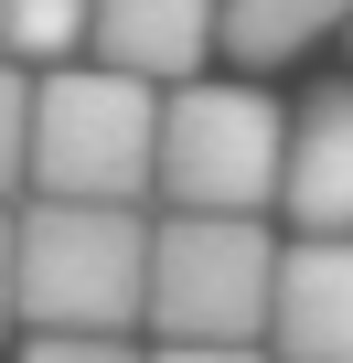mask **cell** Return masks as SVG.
Listing matches in <instances>:
<instances>
[{
  "label": "cell",
  "mask_w": 353,
  "mask_h": 363,
  "mask_svg": "<svg viewBox=\"0 0 353 363\" xmlns=\"http://www.w3.org/2000/svg\"><path fill=\"white\" fill-rule=\"evenodd\" d=\"M11 182H33V86L0 65V193Z\"/></svg>",
  "instance_id": "obj_11"
},
{
  "label": "cell",
  "mask_w": 353,
  "mask_h": 363,
  "mask_svg": "<svg viewBox=\"0 0 353 363\" xmlns=\"http://www.w3.org/2000/svg\"><path fill=\"white\" fill-rule=\"evenodd\" d=\"M86 11H97V0H0V54L65 65V54L86 43Z\"/></svg>",
  "instance_id": "obj_9"
},
{
  "label": "cell",
  "mask_w": 353,
  "mask_h": 363,
  "mask_svg": "<svg viewBox=\"0 0 353 363\" xmlns=\"http://www.w3.org/2000/svg\"><path fill=\"white\" fill-rule=\"evenodd\" d=\"M332 22H353V0H225L214 43H225L236 65H289V54L321 43Z\"/></svg>",
  "instance_id": "obj_8"
},
{
  "label": "cell",
  "mask_w": 353,
  "mask_h": 363,
  "mask_svg": "<svg viewBox=\"0 0 353 363\" xmlns=\"http://www.w3.org/2000/svg\"><path fill=\"white\" fill-rule=\"evenodd\" d=\"M278 246L257 214H161L150 225V331L161 342H257Z\"/></svg>",
  "instance_id": "obj_4"
},
{
  "label": "cell",
  "mask_w": 353,
  "mask_h": 363,
  "mask_svg": "<svg viewBox=\"0 0 353 363\" xmlns=\"http://www.w3.org/2000/svg\"><path fill=\"white\" fill-rule=\"evenodd\" d=\"M150 363H268L257 342H161Z\"/></svg>",
  "instance_id": "obj_12"
},
{
  "label": "cell",
  "mask_w": 353,
  "mask_h": 363,
  "mask_svg": "<svg viewBox=\"0 0 353 363\" xmlns=\"http://www.w3.org/2000/svg\"><path fill=\"white\" fill-rule=\"evenodd\" d=\"M11 363H150V352H129V331H33Z\"/></svg>",
  "instance_id": "obj_10"
},
{
  "label": "cell",
  "mask_w": 353,
  "mask_h": 363,
  "mask_svg": "<svg viewBox=\"0 0 353 363\" xmlns=\"http://www.w3.org/2000/svg\"><path fill=\"white\" fill-rule=\"evenodd\" d=\"M214 22H225V0H97V11H86V43H97V65H118V75L183 86V75L214 54Z\"/></svg>",
  "instance_id": "obj_7"
},
{
  "label": "cell",
  "mask_w": 353,
  "mask_h": 363,
  "mask_svg": "<svg viewBox=\"0 0 353 363\" xmlns=\"http://www.w3.org/2000/svg\"><path fill=\"white\" fill-rule=\"evenodd\" d=\"M278 214H289L300 235H353V86H321V96L289 118Z\"/></svg>",
  "instance_id": "obj_6"
},
{
  "label": "cell",
  "mask_w": 353,
  "mask_h": 363,
  "mask_svg": "<svg viewBox=\"0 0 353 363\" xmlns=\"http://www.w3.org/2000/svg\"><path fill=\"white\" fill-rule=\"evenodd\" d=\"M268 352H278V363H353V235H300V246H278Z\"/></svg>",
  "instance_id": "obj_5"
},
{
  "label": "cell",
  "mask_w": 353,
  "mask_h": 363,
  "mask_svg": "<svg viewBox=\"0 0 353 363\" xmlns=\"http://www.w3.org/2000/svg\"><path fill=\"white\" fill-rule=\"evenodd\" d=\"M150 310V225L139 203H22L11 225V320L33 331H129Z\"/></svg>",
  "instance_id": "obj_1"
},
{
  "label": "cell",
  "mask_w": 353,
  "mask_h": 363,
  "mask_svg": "<svg viewBox=\"0 0 353 363\" xmlns=\"http://www.w3.org/2000/svg\"><path fill=\"white\" fill-rule=\"evenodd\" d=\"M33 182L65 203H150L161 182V86L118 65H54L33 86Z\"/></svg>",
  "instance_id": "obj_2"
},
{
  "label": "cell",
  "mask_w": 353,
  "mask_h": 363,
  "mask_svg": "<svg viewBox=\"0 0 353 363\" xmlns=\"http://www.w3.org/2000/svg\"><path fill=\"white\" fill-rule=\"evenodd\" d=\"M11 225H22V214L0 203V331H11Z\"/></svg>",
  "instance_id": "obj_13"
},
{
  "label": "cell",
  "mask_w": 353,
  "mask_h": 363,
  "mask_svg": "<svg viewBox=\"0 0 353 363\" xmlns=\"http://www.w3.org/2000/svg\"><path fill=\"white\" fill-rule=\"evenodd\" d=\"M278 160H289V107L257 86H171L161 96V182L150 193L171 214H268L278 203Z\"/></svg>",
  "instance_id": "obj_3"
}]
</instances>
